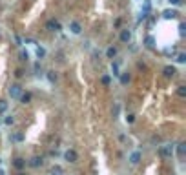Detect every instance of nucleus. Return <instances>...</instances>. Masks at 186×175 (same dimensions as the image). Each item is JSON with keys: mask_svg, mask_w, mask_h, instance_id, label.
<instances>
[{"mask_svg": "<svg viewBox=\"0 0 186 175\" xmlns=\"http://www.w3.org/2000/svg\"><path fill=\"white\" fill-rule=\"evenodd\" d=\"M174 152H175V146L170 144V142H166V144H163V146L159 148V155H161L163 159H172V157H174Z\"/></svg>", "mask_w": 186, "mask_h": 175, "instance_id": "f257e3e1", "label": "nucleus"}, {"mask_svg": "<svg viewBox=\"0 0 186 175\" xmlns=\"http://www.w3.org/2000/svg\"><path fill=\"white\" fill-rule=\"evenodd\" d=\"M46 29L47 31H60V22L55 20V18H51V20L46 22Z\"/></svg>", "mask_w": 186, "mask_h": 175, "instance_id": "f03ea898", "label": "nucleus"}, {"mask_svg": "<svg viewBox=\"0 0 186 175\" xmlns=\"http://www.w3.org/2000/svg\"><path fill=\"white\" fill-rule=\"evenodd\" d=\"M20 95H22V88H20L18 84H13V86L9 88V97H11V99H18Z\"/></svg>", "mask_w": 186, "mask_h": 175, "instance_id": "7ed1b4c3", "label": "nucleus"}, {"mask_svg": "<svg viewBox=\"0 0 186 175\" xmlns=\"http://www.w3.org/2000/svg\"><path fill=\"white\" fill-rule=\"evenodd\" d=\"M64 159H66L68 163H77V161H79V155H77L75 150H68V152L64 153Z\"/></svg>", "mask_w": 186, "mask_h": 175, "instance_id": "20e7f679", "label": "nucleus"}, {"mask_svg": "<svg viewBox=\"0 0 186 175\" xmlns=\"http://www.w3.org/2000/svg\"><path fill=\"white\" fill-rule=\"evenodd\" d=\"M141 157H142L141 152H132V153H130V163H132V164H139V163H141Z\"/></svg>", "mask_w": 186, "mask_h": 175, "instance_id": "39448f33", "label": "nucleus"}, {"mask_svg": "<svg viewBox=\"0 0 186 175\" xmlns=\"http://www.w3.org/2000/svg\"><path fill=\"white\" fill-rule=\"evenodd\" d=\"M69 31H71L73 35H79V33L82 31V27H80L79 22H71V24H69Z\"/></svg>", "mask_w": 186, "mask_h": 175, "instance_id": "423d86ee", "label": "nucleus"}, {"mask_svg": "<svg viewBox=\"0 0 186 175\" xmlns=\"http://www.w3.org/2000/svg\"><path fill=\"white\" fill-rule=\"evenodd\" d=\"M121 40H122L124 44H128V42L132 40V31H130V29H124V31L121 33Z\"/></svg>", "mask_w": 186, "mask_h": 175, "instance_id": "0eeeda50", "label": "nucleus"}, {"mask_svg": "<svg viewBox=\"0 0 186 175\" xmlns=\"http://www.w3.org/2000/svg\"><path fill=\"white\" fill-rule=\"evenodd\" d=\"M177 155H179V159H184V155H186V144L184 142H179V144H177Z\"/></svg>", "mask_w": 186, "mask_h": 175, "instance_id": "6e6552de", "label": "nucleus"}, {"mask_svg": "<svg viewBox=\"0 0 186 175\" xmlns=\"http://www.w3.org/2000/svg\"><path fill=\"white\" fill-rule=\"evenodd\" d=\"M42 163H44L42 157H33V159L29 161V166H31V168H38V166H42Z\"/></svg>", "mask_w": 186, "mask_h": 175, "instance_id": "1a4fd4ad", "label": "nucleus"}, {"mask_svg": "<svg viewBox=\"0 0 186 175\" xmlns=\"http://www.w3.org/2000/svg\"><path fill=\"white\" fill-rule=\"evenodd\" d=\"M177 15H179V13H177L175 9H166V11H163V16H164V18H175Z\"/></svg>", "mask_w": 186, "mask_h": 175, "instance_id": "9d476101", "label": "nucleus"}, {"mask_svg": "<svg viewBox=\"0 0 186 175\" xmlns=\"http://www.w3.org/2000/svg\"><path fill=\"white\" fill-rule=\"evenodd\" d=\"M174 75H175V68H174V66H166V68H164V77H166V79H172Z\"/></svg>", "mask_w": 186, "mask_h": 175, "instance_id": "9b49d317", "label": "nucleus"}, {"mask_svg": "<svg viewBox=\"0 0 186 175\" xmlns=\"http://www.w3.org/2000/svg\"><path fill=\"white\" fill-rule=\"evenodd\" d=\"M13 166H15L16 170H22V168L26 166V161H24V159H20V157H16V159L13 161Z\"/></svg>", "mask_w": 186, "mask_h": 175, "instance_id": "f8f14e48", "label": "nucleus"}, {"mask_svg": "<svg viewBox=\"0 0 186 175\" xmlns=\"http://www.w3.org/2000/svg\"><path fill=\"white\" fill-rule=\"evenodd\" d=\"M115 55H117V47H108V49H106V57H108V58H113Z\"/></svg>", "mask_w": 186, "mask_h": 175, "instance_id": "ddd939ff", "label": "nucleus"}, {"mask_svg": "<svg viewBox=\"0 0 186 175\" xmlns=\"http://www.w3.org/2000/svg\"><path fill=\"white\" fill-rule=\"evenodd\" d=\"M18 99H20V102H22V104H27V102L31 100V95H29V93H22Z\"/></svg>", "mask_w": 186, "mask_h": 175, "instance_id": "4468645a", "label": "nucleus"}, {"mask_svg": "<svg viewBox=\"0 0 186 175\" xmlns=\"http://www.w3.org/2000/svg\"><path fill=\"white\" fill-rule=\"evenodd\" d=\"M111 71H113V75H115V77H119V75H121V73H119V62H113V64H111Z\"/></svg>", "mask_w": 186, "mask_h": 175, "instance_id": "2eb2a0df", "label": "nucleus"}, {"mask_svg": "<svg viewBox=\"0 0 186 175\" xmlns=\"http://www.w3.org/2000/svg\"><path fill=\"white\" fill-rule=\"evenodd\" d=\"M37 57L38 58H44L46 57V49L44 47H37Z\"/></svg>", "mask_w": 186, "mask_h": 175, "instance_id": "dca6fc26", "label": "nucleus"}, {"mask_svg": "<svg viewBox=\"0 0 186 175\" xmlns=\"http://www.w3.org/2000/svg\"><path fill=\"white\" fill-rule=\"evenodd\" d=\"M51 175H62V168L60 166H53L51 168Z\"/></svg>", "mask_w": 186, "mask_h": 175, "instance_id": "f3484780", "label": "nucleus"}, {"mask_svg": "<svg viewBox=\"0 0 186 175\" xmlns=\"http://www.w3.org/2000/svg\"><path fill=\"white\" fill-rule=\"evenodd\" d=\"M175 60H177V62H179V64H184V62H186V55H184V53H179V55H177V58H175Z\"/></svg>", "mask_w": 186, "mask_h": 175, "instance_id": "a211bd4d", "label": "nucleus"}, {"mask_svg": "<svg viewBox=\"0 0 186 175\" xmlns=\"http://www.w3.org/2000/svg\"><path fill=\"white\" fill-rule=\"evenodd\" d=\"M177 95H179V97H186V88L184 86H179V88H177Z\"/></svg>", "mask_w": 186, "mask_h": 175, "instance_id": "6ab92c4d", "label": "nucleus"}, {"mask_svg": "<svg viewBox=\"0 0 186 175\" xmlns=\"http://www.w3.org/2000/svg\"><path fill=\"white\" fill-rule=\"evenodd\" d=\"M121 82H122V84H128V82H130V75H128V73L121 75Z\"/></svg>", "mask_w": 186, "mask_h": 175, "instance_id": "aec40b11", "label": "nucleus"}, {"mask_svg": "<svg viewBox=\"0 0 186 175\" xmlns=\"http://www.w3.org/2000/svg\"><path fill=\"white\" fill-rule=\"evenodd\" d=\"M11 139H13V141H22L24 137H22V133H20V131H16V133H13V135H11Z\"/></svg>", "mask_w": 186, "mask_h": 175, "instance_id": "412c9836", "label": "nucleus"}, {"mask_svg": "<svg viewBox=\"0 0 186 175\" xmlns=\"http://www.w3.org/2000/svg\"><path fill=\"white\" fill-rule=\"evenodd\" d=\"M7 110V102L5 100H0V113H4Z\"/></svg>", "mask_w": 186, "mask_h": 175, "instance_id": "4be33fe9", "label": "nucleus"}, {"mask_svg": "<svg viewBox=\"0 0 186 175\" xmlns=\"http://www.w3.org/2000/svg\"><path fill=\"white\" fill-rule=\"evenodd\" d=\"M153 42H155L153 37H148V38H146V46H148V47H153Z\"/></svg>", "mask_w": 186, "mask_h": 175, "instance_id": "5701e85b", "label": "nucleus"}, {"mask_svg": "<svg viewBox=\"0 0 186 175\" xmlns=\"http://www.w3.org/2000/svg\"><path fill=\"white\" fill-rule=\"evenodd\" d=\"M47 79H49L51 82H55V80H57V75H55L53 71H49V73H47Z\"/></svg>", "mask_w": 186, "mask_h": 175, "instance_id": "b1692460", "label": "nucleus"}, {"mask_svg": "<svg viewBox=\"0 0 186 175\" xmlns=\"http://www.w3.org/2000/svg\"><path fill=\"white\" fill-rule=\"evenodd\" d=\"M27 57H29L27 51H20V58H22V60H27Z\"/></svg>", "mask_w": 186, "mask_h": 175, "instance_id": "393cba45", "label": "nucleus"}, {"mask_svg": "<svg viewBox=\"0 0 186 175\" xmlns=\"http://www.w3.org/2000/svg\"><path fill=\"white\" fill-rule=\"evenodd\" d=\"M13 122H15V119H13V117H7V119H5V124H7V126H11Z\"/></svg>", "mask_w": 186, "mask_h": 175, "instance_id": "a878e982", "label": "nucleus"}, {"mask_svg": "<svg viewBox=\"0 0 186 175\" xmlns=\"http://www.w3.org/2000/svg\"><path fill=\"white\" fill-rule=\"evenodd\" d=\"M119 110H121V106L115 104V108H113V115H119Z\"/></svg>", "mask_w": 186, "mask_h": 175, "instance_id": "bb28decb", "label": "nucleus"}, {"mask_svg": "<svg viewBox=\"0 0 186 175\" xmlns=\"http://www.w3.org/2000/svg\"><path fill=\"white\" fill-rule=\"evenodd\" d=\"M184 24H181V26H179V33H181V35H184Z\"/></svg>", "mask_w": 186, "mask_h": 175, "instance_id": "cd10ccee", "label": "nucleus"}, {"mask_svg": "<svg viewBox=\"0 0 186 175\" xmlns=\"http://www.w3.org/2000/svg\"><path fill=\"white\" fill-rule=\"evenodd\" d=\"M102 82H104V84L108 86V84H110V77H102Z\"/></svg>", "mask_w": 186, "mask_h": 175, "instance_id": "c85d7f7f", "label": "nucleus"}, {"mask_svg": "<svg viewBox=\"0 0 186 175\" xmlns=\"http://www.w3.org/2000/svg\"><path fill=\"white\" fill-rule=\"evenodd\" d=\"M168 2H170V4H174V5H177V4H181L183 0H168Z\"/></svg>", "mask_w": 186, "mask_h": 175, "instance_id": "c756f323", "label": "nucleus"}, {"mask_svg": "<svg viewBox=\"0 0 186 175\" xmlns=\"http://www.w3.org/2000/svg\"><path fill=\"white\" fill-rule=\"evenodd\" d=\"M0 175H5V172H4V170H0Z\"/></svg>", "mask_w": 186, "mask_h": 175, "instance_id": "7c9ffc66", "label": "nucleus"}, {"mask_svg": "<svg viewBox=\"0 0 186 175\" xmlns=\"http://www.w3.org/2000/svg\"><path fill=\"white\" fill-rule=\"evenodd\" d=\"M18 175H26V173H18Z\"/></svg>", "mask_w": 186, "mask_h": 175, "instance_id": "2f4dec72", "label": "nucleus"}]
</instances>
